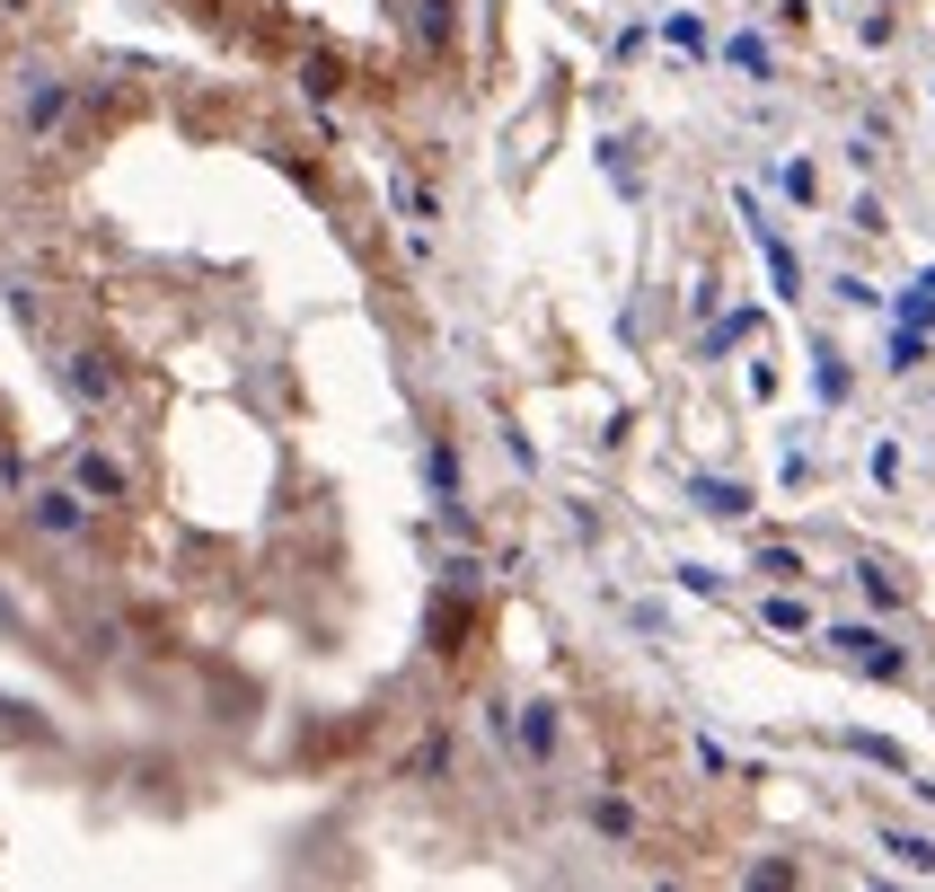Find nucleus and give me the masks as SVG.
Returning a JSON list of instances; mask_svg holds the SVG:
<instances>
[{
    "label": "nucleus",
    "mask_w": 935,
    "mask_h": 892,
    "mask_svg": "<svg viewBox=\"0 0 935 892\" xmlns=\"http://www.w3.org/2000/svg\"><path fill=\"white\" fill-rule=\"evenodd\" d=\"M62 381H71V398H89V406H107V398H116V372H107L98 354H71V363H62Z\"/></svg>",
    "instance_id": "nucleus-3"
},
{
    "label": "nucleus",
    "mask_w": 935,
    "mask_h": 892,
    "mask_svg": "<svg viewBox=\"0 0 935 892\" xmlns=\"http://www.w3.org/2000/svg\"><path fill=\"white\" fill-rule=\"evenodd\" d=\"M71 478H80V496H98V504H116V496H124V469L107 460V451H80Z\"/></svg>",
    "instance_id": "nucleus-2"
},
{
    "label": "nucleus",
    "mask_w": 935,
    "mask_h": 892,
    "mask_svg": "<svg viewBox=\"0 0 935 892\" xmlns=\"http://www.w3.org/2000/svg\"><path fill=\"white\" fill-rule=\"evenodd\" d=\"M27 521H36L45 539H80V530H89V504H80V487H36V496H27Z\"/></svg>",
    "instance_id": "nucleus-1"
},
{
    "label": "nucleus",
    "mask_w": 935,
    "mask_h": 892,
    "mask_svg": "<svg viewBox=\"0 0 935 892\" xmlns=\"http://www.w3.org/2000/svg\"><path fill=\"white\" fill-rule=\"evenodd\" d=\"M62 107H71V89H62V80H36V89H27V133H53Z\"/></svg>",
    "instance_id": "nucleus-4"
}]
</instances>
